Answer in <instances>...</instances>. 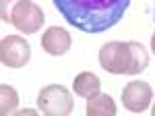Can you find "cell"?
<instances>
[{
  "label": "cell",
  "instance_id": "cell-12",
  "mask_svg": "<svg viewBox=\"0 0 155 116\" xmlns=\"http://www.w3.org/2000/svg\"><path fill=\"white\" fill-rule=\"evenodd\" d=\"M19 116H23V114H27V116H31V114H35V110H29V108H25V110H21V112H17Z\"/></svg>",
  "mask_w": 155,
  "mask_h": 116
},
{
  "label": "cell",
  "instance_id": "cell-3",
  "mask_svg": "<svg viewBox=\"0 0 155 116\" xmlns=\"http://www.w3.org/2000/svg\"><path fill=\"white\" fill-rule=\"evenodd\" d=\"M37 106L48 116H66L72 112L74 102H72L71 91L64 85H46L39 89Z\"/></svg>",
  "mask_w": 155,
  "mask_h": 116
},
{
  "label": "cell",
  "instance_id": "cell-11",
  "mask_svg": "<svg viewBox=\"0 0 155 116\" xmlns=\"http://www.w3.org/2000/svg\"><path fill=\"white\" fill-rule=\"evenodd\" d=\"M19 0H0V19L4 23H11V11Z\"/></svg>",
  "mask_w": 155,
  "mask_h": 116
},
{
  "label": "cell",
  "instance_id": "cell-2",
  "mask_svg": "<svg viewBox=\"0 0 155 116\" xmlns=\"http://www.w3.org/2000/svg\"><path fill=\"white\" fill-rule=\"evenodd\" d=\"M101 69L112 75H139L149 64V54L139 42H107L99 50Z\"/></svg>",
  "mask_w": 155,
  "mask_h": 116
},
{
  "label": "cell",
  "instance_id": "cell-7",
  "mask_svg": "<svg viewBox=\"0 0 155 116\" xmlns=\"http://www.w3.org/2000/svg\"><path fill=\"white\" fill-rule=\"evenodd\" d=\"M71 33L64 27H50L46 29V33L41 35V48L48 52L50 56H62L71 50Z\"/></svg>",
  "mask_w": 155,
  "mask_h": 116
},
{
  "label": "cell",
  "instance_id": "cell-6",
  "mask_svg": "<svg viewBox=\"0 0 155 116\" xmlns=\"http://www.w3.org/2000/svg\"><path fill=\"white\" fill-rule=\"evenodd\" d=\"M153 100V91L147 81H130L122 89V104L130 112H145Z\"/></svg>",
  "mask_w": 155,
  "mask_h": 116
},
{
  "label": "cell",
  "instance_id": "cell-9",
  "mask_svg": "<svg viewBox=\"0 0 155 116\" xmlns=\"http://www.w3.org/2000/svg\"><path fill=\"white\" fill-rule=\"evenodd\" d=\"M99 87H101L99 77H97L95 73H89V70L77 75V79H74V83H72L74 93L81 95V97H91V95L99 93Z\"/></svg>",
  "mask_w": 155,
  "mask_h": 116
},
{
  "label": "cell",
  "instance_id": "cell-15",
  "mask_svg": "<svg viewBox=\"0 0 155 116\" xmlns=\"http://www.w3.org/2000/svg\"><path fill=\"white\" fill-rule=\"evenodd\" d=\"M151 114H153V116H155V104H153V108H151Z\"/></svg>",
  "mask_w": 155,
  "mask_h": 116
},
{
  "label": "cell",
  "instance_id": "cell-1",
  "mask_svg": "<svg viewBox=\"0 0 155 116\" xmlns=\"http://www.w3.org/2000/svg\"><path fill=\"white\" fill-rule=\"evenodd\" d=\"M56 11L85 33H104L122 21L130 0H52Z\"/></svg>",
  "mask_w": 155,
  "mask_h": 116
},
{
  "label": "cell",
  "instance_id": "cell-5",
  "mask_svg": "<svg viewBox=\"0 0 155 116\" xmlns=\"http://www.w3.org/2000/svg\"><path fill=\"white\" fill-rule=\"evenodd\" d=\"M31 58V46L21 35H6L0 42V60L8 69H21Z\"/></svg>",
  "mask_w": 155,
  "mask_h": 116
},
{
  "label": "cell",
  "instance_id": "cell-4",
  "mask_svg": "<svg viewBox=\"0 0 155 116\" xmlns=\"http://www.w3.org/2000/svg\"><path fill=\"white\" fill-rule=\"evenodd\" d=\"M44 11L31 0H19L11 11V25H15L21 33H35L44 25Z\"/></svg>",
  "mask_w": 155,
  "mask_h": 116
},
{
  "label": "cell",
  "instance_id": "cell-14",
  "mask_svg": "<svg viewBox=\"0 0 155 116\" xmlns=\"http://www.w3.org/2000/svg\"><path fill=\"white\" fill-rule=\"evenodd\" d=\"M153 21H155V0H153Z\"/></svg>",
  "mask_w": 155,
  "mask_h": 116
},
{
  "label": "cell",
  "instance_id": "cell-13",
  "mask_svg": "<svg viewBox=\"0 0 155 116\" xmlns=\"http://www.w3.org/2000/svg\"><path fill=\"white\" fill-rule=\"evenodd\" d=\"M151 50H153V54H155V31H153V35H151Z\"/></svg>",
  "mask_w": 155,
  "mask_h": 116
},
{
  "label": "cell",
  "instance_id": "cell-10",
  "mask_svg": "<svg viewBox=\"0 0 155 116\" xmlns=\"http://www.w3.org/2000/svg\"><path fill=\"white\" fill-rule=\"evenodd\" d=\"M0 97H2V104H0L2 116L12 114L17 110V106H19V93H17V89L4 83V85H0Z\"/></svg>",
  "mask_w": 155,
  "mask_h": 116
},
{
  "label": "cell",
  "instance_id": "cell-8",
  "mask_svg": "<svg viewBox=\"0 0 155 116\" xmlns=\"http://www.w3.org/2000/svg\"><path fill=\"white\" fill-rule=\"evenodd\" d=\"M118 108L112 95L107 93H95L87 97V114L89 116H116Z\"/></svg>",
  "mask_w": 155,
  "mask_h": 116
}]
</instances>
